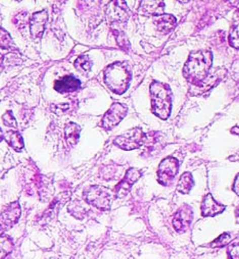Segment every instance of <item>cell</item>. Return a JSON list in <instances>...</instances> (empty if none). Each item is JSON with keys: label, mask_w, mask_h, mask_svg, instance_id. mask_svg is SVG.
<instances>
[{"label": "cell", "mask_w": 239, "mask_h": 259, "mask_svg": "<svg viewBox=\"0 0 239 259\" xmlns=\"http://www.w3.org/2000/svg\"><path fill=\"white\" fill-rule=\"evenodd\" d=\"M231 241V236L229 233H224L222 235H220L216 240H214L212 243H211V247H216V248H219V247H223L225 245H227L229 242Z\"/></svg>", "instance_id": "obj_27"}, {"label": "cell", "mask_w": 239, "mask_h": 259, "mask_svg": "<svg viewBox=\"0 0 239 259\" xmlns=\"http://www.w3.org/2000/svg\"><path fill=\"white\" fill-rule=\"evenodd\" d=\"M105 14L110 23H125L129 19V10L125 2L109 3Z\"/></svg>", "instance_id": "obj_9"}, {"label": "cell", "mask_w": 239, "mask_h": 259, "mask_svg": "<svg viewBox=\"0 0 239 259\" xmlns=\"http://www.w3.org/2000/svg\"><path fill=\"white\" fill-rule=\"evenodd\" d=\"M141 172L136 168H129L125 175V178L120 182L114 189V193L117 197H123L129 193L131 187L140 179Z\"/></svg>", "instance_id": "obj_11"}, {"label": "cell", "mask_w": 239, "mask_h": 259, "mask_svg": "<svg viewBox=\"0 0 239 259\" xmlns=\"http://www.w3.org/2000/svg\"><path fill=\"white\" fill-rule=\"evenodd\" d=\"M47 20H48V14L46 10L35 13L32 16L30 21V30H31V35L34 39L37 40L42 37Z\"/></svg>", "instance_id": "obj_12"}, {"label": "cell", "mask_w": 239, "mask_h": 259, "mask_svg": "<svg viewBox=\"0 0 239 259\" xmlns=\"http://www.w3.org/2000/svg\"><path fill=\"white\" fill-rule=\"evenodd\" d=\"M178 168H179V163L176 158L167 157L163 159L157 169L158 183L164 186H168L177 175Z\"/></svg>", "instance_id": "obj_7"}, {"label": "cell", "mask_w": 239, "mask_h": 259, "mask_svg": "<svg viewBox=\"0 0 239 259\" xmlns=\"http://www.w3.org/2000/svg\"><path fill=\"white\" fill-rule=\"evenodd\" d=\"M21 217V207L19 202L11 203L0 213V233H4L13 228Z\"/></svg>", "instance_id": "obj_8"}, {"label": "cell", "mask_w": 239, "mask_h": 259, "mask_svg": "<svg viewBox=\"0 0 239 259\" xmlns=\"http://www.w3.org/2000/svg\"><path fill=\"white\" fill-rule=\"evenodd\" d=\"M212 62L213 54L211 51H193L190 53L188 60L185 63L183 69V76L188 82L198 85L206 80L208 73L212 67Z\"/></svg>", "instance_id": "obj_1"}, {"label": "cell", "mask_w": 239, "mask_h": 259, "mask_svg": "<svg viewBox=\"0 0 239 259\" xmlns=\"http://www.w3.org/2000/svg\"><path fill=\"white\" fill-rule=\"evenodd\" d=\"M131 73L123 62H114L104 71V81L107 87L116 94H123L129 86Z\"/></svg>", "instance_id": "obj_2"}, {"label": "cell", "mask_w": 239, "mask_h": 259, "mask_svg": "<svg viewBox=\"0 0 239 259\" xmlns=\"http://www.w3.org/2000/svg\"><path fill=\"white\" fill-rule=\"evenodd\" d=\"M70 196H71V193H70V192H65V193L59 194V195H58L57 197H55V198L53 199V201L49 204V207L47 208V210L45 211V213L43 214L44 220L48 221V220L54 219V218L57 215L58 210L61 209L62 205H63L65 202L69 201Z\"/></svg>", "instance_id": "obj_15"}, {"label": "cell", "mask_w": 239, "mask_h": 259, "mask_svg": "<svg viewBox=\"0 0 239 259\" xmlns=\"http://www.w3.org/2000/svg\"><path fill=\"white\" fill-rule=\"evenodd\" d=\"M225 205L219 204L213 197L212 194L205 196L202 203V213L204 217H215L225 210Z\"/></svg>", "instance_id": "obj_14"}, {"label": "cell", "mask_w": 239, "mask_h": 259, "mask_svg": "<svg viewBox=\"0 0 239 259\" xmlns=\"http://www.w3.org/2000/svg\"><path fill=\"white\" fill-rule=\"evenodd\" d=\"M113 34L115 36L117 45L121 47L122 49L128 51L130 49V43H129L127 37L125 36V34L122 33V32H118V31H113Z\"/></svg>", "instance_id": "obj_25"}, {"label": "cell", "mask_w": 239, "mask_h": 259, "mask_svg": "<svg viewBox=\"0 0 239 259\" xmlns=\"http://www.w3.org/2000/svg\"><path fill=\"white\" fill-rule=\"evenodd\" d=\"M152 112L162 119H167L171 113L172 91L166 84L153 82L150 85Z\"/></svg>", "instance_id": "obj_3"}, {"label": "cell", "mask_w": 239, "mask_h": 259, "mask_svg": "<svg viewBox=\"0 0 239 259\" xmlns=\"http://www.w3.org/2000/svg\"><path fill=\"white\" fill-rule=\"evenodd\" d=\"M14 249V241L7 235L0 236V259H5Z\"/></svg>", "instance_id": "obj_21"}, {"label": "cell", "mask_w": 239, "mask_h": 259, "mask_svg": "<svg viewBox=\"0 0 239 259\" xmlns=\"http://www.w3.org/2000/svg\"><path fill=\"white\" fill-rule=\"evenodd\" d=\"M2 69H3V68H2V67H0V71H2Z\"/></svg>", "instance_id": "obj_35"}, {"label": "cell", "mask_w": 239, "mask_h": 259, "mask_svg": "<svg viewBox=\"0 0 239 259\" xmlns=\"http://www.w3.org/2000/svg\"><path fill=\"white\" fill-rule=\"evenodd\" d=\"M235 215H236V220H237V223H239V207L236 209Z\"/></svg>", "instance_id": "obj_33"}, {"label": "cell", "mask_w": 239, "mask_h": 259, "mask_svg": "<svg viewBox=\"0 0 239 259\" xmlns=\"http://www.w3.org/2000/svg\"><path fill=\"white\" fill-rule=\"evenodd\" d=\"M231 133H232V134H235V135H239V125L233 126V127L231 128Z\"/></svg>", "instance_id": "obj_32"}, {"label": "cell", "mask_w": 239, "mask_h": 259, "mask_svg": "<svg viewBox=\"0 0 239 259\" xmlns=\"http://www.w3.org/2000/svg\"><path fill=\"white\" fill-rule=\"evenodd\" d=\"M7 141L16 151H21L24 148V140L20 133L16 131H10L7 134Z\"/></svg>", "instance_id": "obj_22"}, {"label": "cell", "mask_w": 239, "mask_h": 259, "mask_svg": "<svg viewBox=\"0 0 239 259\" xmlns=\"http://www.w3.org/2000/svg\"><path fill=\"white\" fill-rule=\"evenodd\" d=\"M229 43L232 47L239 49V10L234 13L233 22L230 29Z\"/></svg>", "instance_id": "obj_19"}, {"label": "cell", "mask_w": 239, "mask_h": 259, "mask_svg": "<svg viewBox=\"0 0 239 259\" xmlns=\"http://www.w3.org/2000/svg\"><path fill=\"white\" fill-rule=\"evenodd\" d=\"M85 201L100 210H108L113 200V193L102 186H92L83 193Z\"/></svg>", "instance_id": "obj_4"}, {"label": "cell", "mask_w": 239, "mask_h": 259, "mask_svg": "<svg viewBox=\"0 0 239 259\" xmlns=\"http://www.w3.org/2000/svg\"><path fill=\"white\" fill-rule=\"evenodd\" d=\"M16 25L19 29H25L27 24H28V21H29V17H28V14L27 13H21L19 14L18 16H16Z\"/></svg>", "instance_id": "obj_28"}, {"label": "cell", "mask_w": 239, "mask_h": 259, "mask_svg": "<svg viewBox=\"0 0 239 259\" xmlns=\"http://www.w3.org/2000/svg\"><path fill=\"white\" fill-rule=\"evenodd\" d=\"M91 66H92V63H91L89 57L86 55L78 57L75 61V68L80 71H83V72L90 71Z\"/></svg>", "instance_id": "obj_23"}, {"label": "cell", "mask_w": 239, "mask_h": 259, "mask_svg": "<svg viewBox=\"0 0 239 259\" xmlns=\"http://www.w3.org/2000/svg\"><path fill=\"white\" fill-rule=\"evenodd\" d=\"M154 24L160 32L169 33L176 26V18L172 15H162L155 18Z\"/></svg>", "instance_id": "obj_17"}, {"label": "cell", "mask_w": 239, "mask_h": 259, "mask_svg": "<svg viewBox=\"0 0 239 259\" xmlns=\"http://www.w3.org/2000/svg\"><path fill=\"white\" fill-rule=\"evenodd\" d=\"M69 210L71 211V213L75 217V218H77V219H82L84 215H85V213H86V210H85V208L82 206V204L80 203V202H78V201H76V202H74L73 204H71L70 206H69Z\"/></svg>", "instance_id": "obj_26"}, {"label": "cell", "mask_w": 239, "mask_h": 259, "mask_svg": "<svg viewBox=\"0 0 239 259\" xmlns=\"http://www.w3.org/2000/svg\"><path fill=\"white\" fill-rule=\"evenodd\" d=\"M228 259H239V243L232 244L229 247Z\"/></svg>", "instance_id": "obj_30"}, {"label": "cell", "mask_w": 239, "mask_h": 259, "mask_svg": "<svg viewBox=\"0 0 239 259\" xmlns=\"http://www.w3.org/2000/svg\"><path fill=\"white\" fill-rule=\"evenodd\" d=\"M0 48H13L11 35L2 28H0Z\"/></svg>", "instance_id": "obj_24"}, {"label": "cell", "mask_w": 239, "mask_h": 259, "mask_svg": "<svg viewBox=\"0 0 239 259\" xmlns=\"http://www.w3.org/2000/svg\"><path fill=\"white\" fill-rule=\"evenodd\" d=\"M3 120L6 125L12 126V127H17V120L11 110L3 115Z\"/></svg>", "instance_id": "obj_29"}, {"label": "cell", "mask_w": 239, "mask_h": 259, "mask_svg": "<svg viewBox=\"0 0 239 259\" xmlns=\"http://www.w3.org/2000/svg\"><path fill=\"white\" fill-rule=\"evenodd\" d=\"M127 107L121 103H113L101 119V126L105 130L113 128L127 114Z\"/></svg>", "instance_id": "obj_6"}, {"label": "cell", "mask_w": 239, "mask_h": 259, "mask_svg": "<svg viewBox=\"0 0 239 259\" xmlns=\"http://www.w3.org/2000/svg\"><path fill=\"white\" fill-rule=\"evenodd\" d=\"M81 127L75 122H69L65 127V137L70 146H75L80 138Z\"/></svg>", "instance_id": "obj_18"}, {"label": "cell", "mask_w": 239, "mask_h": 259, "mask_svg": "<svg viewBox=\"0 0 239 259\" xmlns=\"http://www.w3.org/2000/svg\"><path fill=\"white\" fill-rule=\"evenodd\" d=\"M4 140V133L2 131V128H0V142H2Z\"/></svg>", "instance_id": "obj_34"}, {"label": "cell", "mask_w": 239, "mask_h": 259, "mask_svg": "<svg viewBox=\"0 0 239 259\" xmlns=\"http://www.w3.org/2000/svg\"><path fill=\"white\" fill-rule=\"evenodd\" d=\"M233 191L239 196V174L236 176V179L233 184Z\"/></svg>", "instance_id": "obj_31"}, {"label": "cell", "mask_w": 239, "mask_h": 259, "mask_svg": "<svg viewBox=\"0 0 239 259\" xmlns=\"http://www.w3.org/2000/svg\"><path fill=\"white\" fill-rule=\"evenodd\" d=\"M165 4L163 2H142L140 5V14L143 16L160 17L164 14Z\"/></svg>", "instance_id": "obj_16"}, {"label": "cell", "mask_w": 239, "mask_h": 259, "mask_svg": "<svg viewBox=\"0 0 239 259\" xmlns=\"http://www.w3.org/2000/svg\"><path fill=\"white\" fill-rule=\"evenodd\" d=\"M194 185L192 176L190 172H184L179 180L177 190L182 194H188Z\"/></svg>", "instance_id": "obj_20"}, {"label": "cell", "mask_w": 239, "mask_h": 259, "mask_svg": "<svg viewBox=\"0 0 239 259\" xmlns=\"http://www.w3.org/2000/svg\"><path fill=\"white\" fill-rule=\"evenodd\" d=\"M145 136L146 135L143 133L141 128L135 127L121 136H117L114 139L113 143L114 145L124 150H133L143 145L145 141Z\"/></svg>", "instance_id": "obj_5"}, {"label": "cell", "mask_w": 239, "mask_h": 259, "mask_svg": "<svg viewBox=\"0 0 239 259\" xmlns=\"http://www.w3.org/2000/svg\"><path fill=\"white\" fill-rule=\"evenodd\" d=\"M81 88V82L74 76H66L54 83V89L59 93H71Z\"/></svg>", "instance_id": "obj_13"}, {"label": "cell", "mask_w": 239, "mask_h": 259, "mask_svg": "<svg viewBox=\"0 0 239 259\" xmlns=\"http://www.w3.org/2000/svg\"><path fill=\"white\" fill-rule=\"evenodd\" d=\"M193 219V212L189 205L185 204L179 208L174 215L173 226L178 233H184L188 230Z\"/></svg>", "instance_id": "obj_10"}]
</instances>
